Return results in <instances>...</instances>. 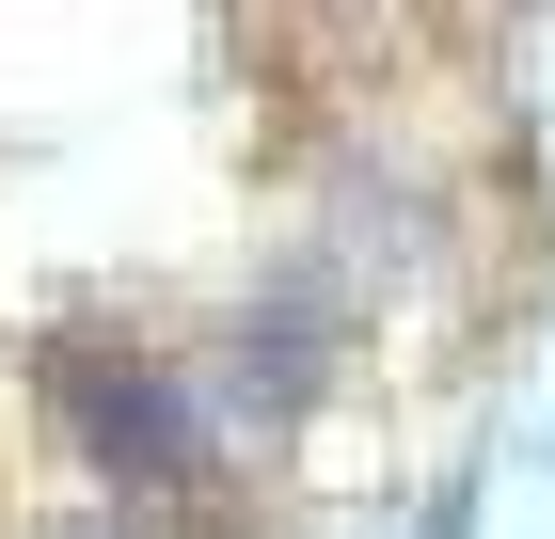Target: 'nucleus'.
Here are the masks:
<instances>
[{"mask_svg":"<svg viewBox=\"0 0 555 539\" xmlns=\"http://www.w3.org/2000/svg\"><path fill=\"white\" fill-rule=\"evenodd\" d=\"M95 539H112V524H95Z\"/></svg>","mask_w":555,"mask_h":539,"instance_id":"2","label":"nucleus"},{"mask_svg":"<svg viewBox=\"0 0 555 539\" xmlns=\"http://www.w3.org/2000/svg\"><path fill=\"white\" fill-rule=\"evenodd\" d=\"M48 397H64V428H80L112 476H191V460L222 445V381L159 365V349H112V333H80V349H48Z\"/></svg>","mask_w":555,"mask_h":539,"instance_id":"1","label":"nucleus"}]
</instances>
